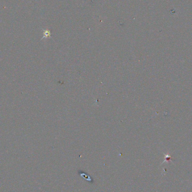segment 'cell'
Instances as JSON below:
<instances>
[{
	"label": "cell",
	"instance_id": "cell-1",
	"mask_svg": "<svg viewBox=\"0 0 192 192\" xmlns=\"http://www.w3.org/2000/svg\"><path fill=\"white\" fill-rule=\"evenodd\" d=\"M43 37L42 38V39H44V38H48L51 37V32L48 30H43Z\"/></svg>",
	"mask_w": 192,
	"mask_h": 192
}]
</instances>
